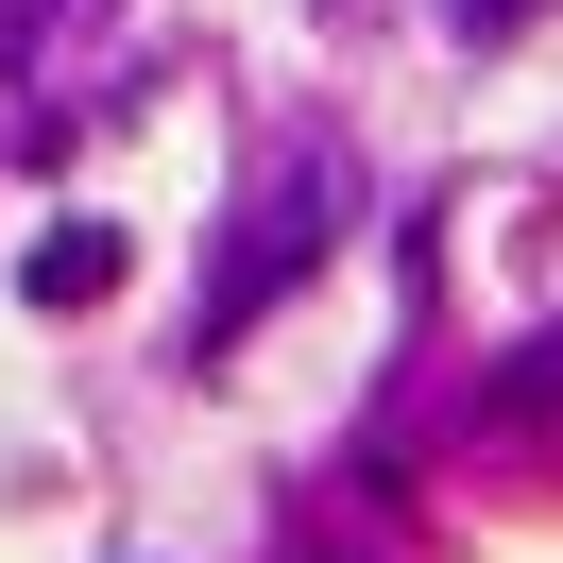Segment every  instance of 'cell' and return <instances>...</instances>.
Listing matches in <instances>:
<instances>
[{"label":"cell","instance_id":"cell-1","mask_svg":"<svg viewBox=\"0 0 563 563\" xmlns=\"http://www.w3.org/2000/svg\"><path fill=\"white\" fill-rule=\"evenodd\" d=\"M120 290V222H52L35 240V308H103Z\"/></svg>","mask_w":563,"mask_h":563}]
</instances>
